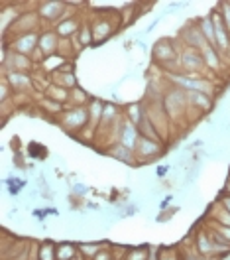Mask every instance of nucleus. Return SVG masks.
<instances>
[{"label":"nucleus","instance_id":"nucleus-22","mask_svg":"<svg viewBox=\"0 0 230 260\" xmlns=\"http://www.w3.org/2000/svg\"><path fill=\"white\" fill-rule=\"evenodd\" d=\"M106 154H108V156H112V158H114V160H118V162L130 164V166H134V164H136L134 152H132V150H128L126 146H122L120 142H116V144H112V146L106 148Z\"/></svg>","mask_w":230,"mask_h":260},{"label":"nucleus","instance_id":"nucleus-36","mask_svg":"<svg viewBox=\"0 0 230 260\" xmlns=\"http://www.w3.org/2000/svg\"><path fill=\"white\" fill-rule=\"evenodd\" d=\"M158 260H181V252L177 248H169V246H164L160 248V256Z\"/></svg>","mask_w":230,"mask_h":260},{"label":"nucleus","instance_id":"nucleus-14","mask_svg":"<svg viewBox=\"0 0 230 260\" xmlns=\"http://www.w3.org/2000/svg\"><path fill=\"white\" fill-rule=\"evenodd\" d=\"M2 77L6 79V83L10 85V89H12L14 93H28V91H32V87L35 85V83H33V77L30 73H18V71L4 73V71H2Z\"/></svg>","mask_w":230,"mask_h":260},{"label":"nucleus","instance_id":"nucleus-25","mask_svg":"<svg viewBox=\"0 0 230 260\" xmlns=\"http://www.w3.org/2000/svg\"><path fill=\"white\" fill-rule=\"evenodd\" d=\"M126 120H130L134 126H140V122L146 118V105L144 103H132L124 109Z\"/></svg>","mask_w":230,"mask_h":260},{"label":"nucleus","instance_id":"nucleus-19","mask_svg":"<svg viewBox=\"0 0 230 260\" xmlns=\"http://www.w3.org/2000/svg\"><path fill=\"white\" fill-rule=\"evenodd\" d=\"M138 138H140L138 126H134L130 120H126V118H124L122 128H120V138H118V142H120L122 146H126L128 150L134 152V148H136V144H138Z\"/></svg>","mask_w":230,"mask_h":260},{"label":"nucleus","instance_id":"nucleus-5","mask_svg":"<svg viewBox=\"0 0 230 260\" xmlns=\"http://www.w3.org/2000/svg\"><path fill=\"white\" fill-rule=\"evenodd\" d=\"M122 24V20L116 14L114 18H110V14H102L97 16L91 22V30H93V44H102L104 40H108L112 34L118 30V26Z\"/></svg>","mask_w":230,"mask_h":260},{"label":"nucleus","instance_id":"nucleus-35","mask_svg":"<svg viewBox=\"0 0 230 260\" xmlns=\"http://www.w3.org/2000/svg\"><path fill=\"white\" fill-rule=\"evenodd\" d=\"M75 38L79 40V44H81L83 48H85V46H91V44H93V30H91V22H83L81 30H79V34H77Z\"/></svg>","mask_w":230,"mask_h":260},{"label":"nucleus","instance_id":"nucleus-3","mask_svg":"<svg viewBox=\"0 0 230 260\" xmlns=\"http://www.w3.org/2000/svg\"><path fill=\"white\" fill-rule=\"evenodd\" d=\"M179 53L181 51L175 48V44H173L171 40H160V42L154 46V59L162 65V67H165V69L173 67L175 73H181Z\"/></svg>","mask_w":230,"mask_h":260},{"label":"nucleus","instance_id":"nucleus-1","mask_svg":"<svg viewBox=\"0 0 230 260\" xmlns=\"http://www.w3.org/2000/svg\"><path fill=\"white\" fill-rule=\"evenodd\" d=\"M164 107L167 116H169V120H171V124L173 122H181L183 118H187V111L191 109L189 101H187V93L183 89H179V87H173V85L169 89H165Z\"/></svg>","mask_w":230,"mask_h":260},{"label":"nucleus","instance_id":"nucleus-24","mask_svg":"<svg viewBox=\"0 0 230 260\" xmlns=\"http://www.w3.org/2000/svg\"><path fill=\"white\" fill-rule=\"evenodd\" d=\"M50 83L59 85V87H63V89H67V91H71V89H75V87H77V77H75V73L55 71L53 75H50Z\"/></svg>","mask_w":230,"mask_h":260},{"label":"nucleus","instance_id":"nucleus-34","mask_svg":"<svg viewBox=\"0 0 230 260\" xmlns=\"http://www.w3.org/2000/svg\"><path fill=\"white\" fill-rule=\"evenodd\" d=\"M122 260H149V246H134L126 250V256Z\"/></svg>","mask_w":230,"mask_h":260},{"label":"nucleus","instance_id":"nucleus-37","mask_svg":"<svg viewBox=\"0 0 230 260\" xmlns=\"http://www.w3.org/2000/svg\"><path fill=\"white\" fill-rule=\"evenodd\" d=\"M207 227L213 229V231H216L218 235H222L226 241L230 243V227H224V225H218V223H214V221H211V219H207Z\"/></svg>","mask_w":230,"mask_h":260},{"label":"nucleus","instance_id":"nucleus-6","mask_svg":"<svg viewBox=\"0 0 230 260\" xmlns=\"http://www.w3.org/2000/svg\"><path fill=\"white\" fill-rule=\"evenodd\" d=\"M33 67H35V63L32 61V57L16 53V51L4 46V51H2V71L4 73H10V71L28 73V71H33Z\"/></svg>","mask_w":230,"mask_h":260},{"label":"nucleus","instance_id":"nucleus-12","mask_svg":"<svg viewBox=\"0 0 230 260\" xmlns=\"http://www.w3.org/2000/svg\"><path fill=\"white\" fill-rule=\"evenodd\" d=\"M42 26V20L37 16V12L32 10V12H24L22 16L18 18V22L10 28V32L6 34L4 38H8V36H12V38H16V36H22V34H32V32H37V28Z\"/></svg>","mask_w":230,"mask_h":260},{"label":"nucleus","instance_id":"nucleus-9","mask_svg":"<svg viewBox=\"0 0 230 260\" xmlns=\"http://www.w3.org/2000/svg\"><path fill=\"white\" fill-rule=\"evenodd\" d=\"M209 16H211L213 26H214V48H216V51L224 57L230 48V34H228V30H226V26H224V20H222V14H220L218 8L211 10Z\"/></svg>","mask_w":230,"mask_h":260},{"label":"nucleus","instance_id":"nucleus-16","mask_svg":"<svg viewBox=\"0 0 230 260\" xmlns=\"http://www.w3.org/2000/svg\"><path fill=\"white\" fill-rule=\"evenodd\" d=\"M181 38H183V44H185V48H191V49H201L205 48L209 42L205 40V36L203 32L199 30L197 24H191V26H187V28H183V32H181Z\"/></svg>","mask_w":230,"mask_h":260},{"label":"nucleus","instance_id":"nucleus-17","mask_svg":"<svg viewBox=\"0 0 230 260\" xmlns=\"http://www.w3.org/2000/svg\"><path fill=\"white\" fill-rule=\"evenodd\" d=\"M201 55H203V61L207 65V71H214V73H218V71H224V57L216 51L214 46L211 44H207L205 48L201 49Z\"/></svg>","mask_w":230,"mask_h":260},{"label":"nucleus","instance_id":"nucleus-30","mask_svg":"<svg viewBox=\"0 0 230 260\" xmlns=\"http://www.w3.org/2000/svg\"><path fill=\"white\" fill-rule=\"evenodd\" d=\"M44 93H46V97L48 99H53V101H57V103H63V105L69 103V91L63 89V87H59V85L50 83V85H48V89H46Z\"/></svg>","mask_w":230,"mask_h":260},{"label":"nucleus","instance_id":"nucleus-26","mask_svg":"<svg viewBox=\"0 0 230 260\" xmlns=\"http://www.w3.org/2000/svg\"><path fill=\"white\" fill-rule=\"evenodd\" d=\"M81 260V252L79 246L73 243H61L57 244V260Z\"/></svg>","mask_w":230,"mask_h":260},{"label":"nucleus","instance_id":"nucleus-31","mask_svg":"<svg viewBox=\"0 0 230 260\" xmlns=\"http://www.w3.org/2000/svg\"><path fill=\"white\" fill-rule=\"evenodd\" d=\"M37 260H57V244L46 241L40 244V252H37Z\"/></svg>","mask_w":230,"mask_h":260},{"label":"nucleus","instance_id":"nucleus-13","mask_svg":"<svg viewBox=\"0 0 230 260\" xmlns=\"http://www.w3.org/2000/svg\"><path fill=\"white\" fill-rule=\"evenodd\" d=\"M193 248L197 250L201 256H205V258H218L216 256V250H214L213 239H211V235H209L207 229L195 231V235H193Z\"/></svg>","mask_w":230,"mask_h":260},{"label":"nucleus","instance_id":"nucleus-33","mask_svg":"<svg viewBox=\"0 0 230 260\" xmlns=\"http://www.w3.org/2000/svg\"><path fill=\"white\" fill-rule=\"evenodd\" d=\"M199 30L203 32V36H205V40L211 44V46H214V26H213V20H211V16H205L199 20Z\"/></svg>","mask_w":230,"mask_h":260},{"label":"nucleus","instance_id":"nucleus-18","mask_svg":"<svg viewBox=\"0 0 230 260\" xmlns=\"http://www.w3.org/2000/svg\"><path fill=\"white\" fill-rule=\"evenodd\" d=\"M187 93V101H189V107L195 109L199 114L209 113L213 109V97L205 95V93H199V91H185Z\"/></svg>","mask_w":230,"mask_h":260},{"label":"nucleus","instance_id":"nucleus-23","mask_svg":"<svg viewBox=\"0 0 230 260\" xmlns=\"http://www.w3.org/2000/svg\"><path fill=\"white\" fill-rule=\"evenodd\" d=\"M207 219H211L218 225H224V227H230V213L224 209V205L220 201H214L213 205L209 207V215Z\"/></svg>","mask_w":230,"mask_h":260},{"label":"nucleus","instance_id":"nucleus-2","mask_svg":"<svg viewBox=\"0 0 230 260\" xmlns=\"http://www.w3.org/2000/svg\"><path fill=\"white\" fill-rule=\"evenodd\" d=\"M169 83L173 87H179L183 91H199V93H205L209 97H213L214 93V83L209 81L207 77L203 75H185V73H169L167 75Z\"/></svg>","mask_w":230,"mask_h":260},{"label":"nucleus","instance_id":"nucleus-41","mask_svg":"<svg viewBox=\"0 0 230 260\" xmlns=\"http://www.w3.org/2000/svg\"><path fill=\"white\" fill-rule=\"evenodd\" d=\"M93 260H116V258H114V254H112V248H110V246H108V248L104 246Z\"/></svg>","mask_w":230,"mask_h":260},{"label":"nucleus","instance_id":"nucleus-15","mask_svg":"<svg viewBox=\"0 0 230 260\" xmlns=\"http://www.w3.org/2000/svg\"><path fill=\"white\" fill-rule=\"evenodd\" d=\"M59 42H61V38L57 36V32H55L53 28L42 30V32H40V44H37V49H40L46 57H50V55H55V53H57Z\"/></svg>","mask_w":230,"mask_h":260},{"label":"nucleus","instance_id":"nucleus-42","mask_svg":"<svg viewBox=\"0 0 230 260\" xmlns=\"http://www.w3.org/2000/svg\"><path fill=\"white\" fill-rule=\"evenodd\" d=\"M218 201H220V203L224 205V209H226V211L230 213V195L222 193V195H220V197H218Z\"/></svg>","mask_w":230,"mask_h":260},{"label":"nucleus","instance_id":"nucleus-38","mask_svg":"<svg viewBox=\"0 0 230 260\" xmlns=\"http://www.w3.org/2000/svg\"><path fill=\"white\" fill-rule=\"evenodd\" d=\"M181 260H216V258H205V256H201L197 250L191 246V248H187V250L181 252Z\"/></svg>","mask_w":230,"mask_h":260},{"label":"nucleus","instance_id":"nucleus-4","mask_svg":"<svg viewBox=\"0 0 230 260\" xmlns=\"http://www.w3.org/2000/svg\"><path fill=\"white\" fill-rule=\"evenodd\" d=\"M59 124L71 134H79L89 124V109L87 107H67L65 113L59 116Z\"/></svg>","mask_w":230,"mask_h":260},{"label":"nucleus","instance_id":"nucleus-8","mask_svg":"<svg viewBox=\"0 0 230 260\" xmlns=\"http://www.w3.org/2000/svg\"><path fill=\"white\" fill-rule=\"evenodd\" d=\"M164 150H165L164 142H156V140H149V138L140 136V138H138V144H136V148H134L136 164L151 162V160L160 158V156L164 154Z\"/></svg>","mask_w":230,"mask_h":260},{"label":"nucleus","instance_id":"nucleus-28","mask_svg":"<svg viewBox=\"0 0 230 260\" xmlns=\"http://www.w3.org/2000/svg\"><path fill=\"white\" fill-rule=\"evenodd\" d=\"M89 103H91V97H89L87 91H83L81 87H75V89L69 91L67 107H89Z\"/></svg>","mask_w":230,"mask_h":260},{"label":"nucleus","instance_id":"nucleus-44","mask_svg":"<svg viewBox=\"0 0 230 260\" xmlns=\"http://www.w3.org/2000/svg\"><path fill=\"white\" fill-rule=\"evenodd\" d=\"M81 260H87V258H81Z\"/></svg>","mask_w":230,"mask_h":260},{"label":"nucleus","instance_id":"nucleus-21","mask_svg":"<svg viewBox=\"0 0 230 260\" xmlns=\"http://www.w3.org/2000/svg\"><path fill=\"white\" fill-rule=\"evenodd\" d=\"M24 12H20L18 6H4L0 12V22H2V36L10 32V28L18 22V18L22 16Z\"/></svg>","mask_w":230,"mask_h":260},{"label":"nucleus","instance_id":"nucleus-27","mask_svg":"<svg viewBox=\"0 0 230 260\" xmlns=\"http://www.w3.org/2000/svg\"><path fill=\"white\" fill-rule=\"evenodd\" d=\"M138 132H140V136H144V138H149V140H156V142H164V138H162V134L158 132V128L154 126V122L149 120L148 116L140 122V126H138ZM165 144V142H164Z\"/></svg>","mask_w":230,"mask_h":260},{"label":"nucleus","instance_id":"nucleus-43","mask_svg":"<svg viewBox=\"0 0 230 260\" xmlns=\"http://www.w3.org/2000/svg\"><path fill=\"white\" fill-rule=\"evenodd\" d=\"M224 59H226V61L230 63V48H228V51H226V55H224Z\"/></svg>","mask_w":230,"mask_h":260},{"label":"nucleus","instance_id":"nucleus-11","mask_svg":"<svg viewBox=\"0 0 230 260\" xmlns=\"http://www.w3.org/2000/svg\"><path fill=\"white\" fill-rule=\"evenodd\" d=\"M37 44H40V32H32V34H22V36H16L8 42H4V46L16 53H22V55H28L32 57L33 51L37 49Z\"/></svg>","mask_w":230,"mask_h":260},{"label":"nucleus","instance_id":"nucleus-39","mask_svg":"<svg viewBox=\"0 0 230 260\" xmlns=\"http://www.w3.org/2000/svg\"><path fill=\"white\" fill-rule=\"evenodd\" d=\"M10 93L14 95V91L10 89V85H8V83H6V79L2 77V85H0V103H2V105H4V103H8Z\"/></svg>","mask_w":230,"mask_h":260},{"label":"nucleus","instance_id":"nucleus-29","mask_svg":"<svg viewBox=\"0 0 230 260\" xmlns=\"http://www.w3.org/2000/svg\"><path fill=\"white\" fill-rule=\"evenodd\" d=\"M40 107L46 111V114H51V116H61V114L65 113V107L63 103H57V101H53V99H48L44 97L40 101Z\"/></svg>","mask_w":230,"mask_h":260},{"label":"nucleus","instance_id":"nucleus-10","mask_svg":"<svg viewBox=\"0 0 230 260\" xmlns=\"http://www.w3.org/2000/svg\"><path fill=\"white\" fill-rule=\"evenodd\" d=\"M67 10L65 2H57V0H48V2H40L35 12L42 20V24H57Z\"/></svg>","mask_w":230,"mask_h":260},{"label":"nucleus","instance_id":"nucleus-32","mask_svg":"<svg viewBox=\"0 0 230 260\" xmlns=\"http://www.w3.org/2000/svg\"><path fill=\"white\" fill-rule=\"evenodd\" d=\"M77 246H79L81 256L87 260H93L100 250L104 248V244H100V243H83V244H77Z\"/></svg>","mask_w":230,"mask_h":260},{"label":"nucleus","instance_id":"nucleus-40","mask_svg":"<svg viewBox=\"0 0 230 260\" xmlns=\"http://www.w3.org/2000/svg\"><path fill=\"white\" fill-rule=\"evenodd\" d=\"M220 14H222V20H224V26L230 34V2H220Z\"/></svg>","mask_w":230,"mask_h":260},{"label":"nucleus","instance_id":"nucleus-20","mask_svg":"<svg viewBox=\"0 0 230 260\" xmlns=\"http://www.w3.org/2000/svg\"><path fill=\"white\" fill-rule=\"evenodd\" d=\"M83 22L79 18H69V20H61V22H57L55 26H53V30L57 32L59 38H73V36H77L79 30H81Z\"/></svg>","mask_w":230,"mask_h":260},{"label":"nucleus","instance_id":"nucleus-7","mask_svg":"<svg viewBox=\"0 0 230 260\" xmlns=\"http://www.w3.org/2000/svg\"><path fill=\"white\" fill-rule=\"evenodd\" d=\"M179 69L185 75H203L207 71V65L203 61L201 51L191 48H183L179 53Z\"/></svg>","mask_w":230,"mask_h":260}]
</instances>
